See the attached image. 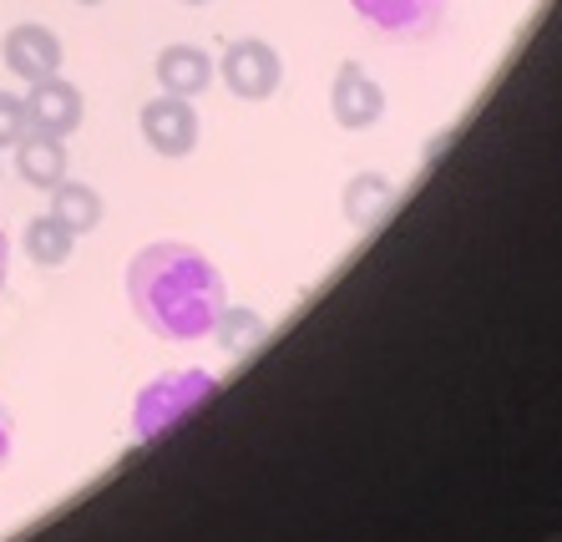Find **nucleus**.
<instances>
[{"instance_id": "423d86ee", "label": "nucleus", "mask_w": 562, "mask_h": 542, "mask_svg": "<svg viewBox=\"0 0 562 542\" xmlns=\"http://www.w3.org/2000/svg\"><path fill=\"white\" fill-rule=\"evenodd\" d=\"M0 56H5V67H11V77H21L31 87V81H46L61 71V36H56L52 26H41V21H21V26L5 31V41H0Z\"/></svg>"}, {"instance_id": "dca6fc26", "label": "nucleus", "mask_w": 562, "mask_h": 542, "mask_svg": "<svg viewBox=\"0 0 562 542\" xmlns=\"http://www.w3.org/2000/svg\"><path fill=\"white\" fill-rule=\"evenodd\" d=\"M11 441H15V426H11V416L0 410V466L11 462Z\"/></svg>"}, {"instance_id": "4468645a", "label": "nucleus", "mask_w": 562, "mask_h": 542, "mask_svg": "<svg viewBox=\"0 0 562 542\" xmlns=\"http://www.w3.org/2000/svg\"><path fill=\"white\" fill-rule=\"evenodd\" d=\"M213 340H218L228 355H244L249 345L263 340V315L259 309H223L218 325H213Z\"/></svg>"}, {"instance_id": "ddd939ff", "label": "nucleus", "mask_w": 562, "mask_h": 542, "mask_svg": "<svg viewBox=\"0 0 562 542\" xmlns=\"http://www.w3.org/2000/svg\"><path fill=\"white\" fill-rule=\"evenodd\" d=\"M26 253H31V264L56 269V264H66V259L77 253V234H71L66 224H56L52 213H41V218H31L26 224Z\"/></svg>"}, {"instance_id": "6ab92c4d", "label": "nucleus", "mask_w": 562, "mask_h": 542, "mask_svg": "<svg viewBox=\"0 0 562 542\" xmlns=\"http://www.w3.org/2000/svg\"><path fill=\"white\" fill-rule=\"evenodd\" d=\"M183 5H209V0H183Z\"/></svg>"}, {"instance_id": "39448f33", "label": "nucleus", "mask_w": 562, "mask_h": 542, "mask_svg": "<svg viewBox=\"0 0 562 542\" xmlns=\"http://www.w3.org/2000/svg\"><path fill=\"white\" fill-rule=\"evenodd\" d=\"M329 112H335L345 133H366V127H375L385 117V87L360 61H345L335 71V87H329Z\"/></svg>"}, {"instance_id": "7ed1b4c3", "label": "nucleus", "mask_w": 562, "mask_h": 542, "mask_svg": "<svg viewBox=\"0 0 562 542\" xmlns=\"http://www.w3.org/2000/svg\"><path fill=\"white\" fill-rule=\"evenodd\" d=\"M218 77L238 102H269L279 92V81H284V61H279V52L269 41L244 36V41H228V52L218 56Z\"/></svg>"}, {"instance_id": "9b49d317", "label": "nucleus", "mask_w": 562, "mask_h": 542, "mask_svg": "<svg viewBox=\"0 0 562 542\" xmlns=\"http://www.w3.org/2000/svg\"><path fill=\"white\" fill-rule=\"evenodd\" d=\"M391 203H395V183L385 172H355L345 183V218H350V228L380 224L391 213Z\"/></svg>"}, {"instance_id": "f257e3e1", "label": "nucleus", "mask_w": 562, "mask_h": 542, "mask_svg": "<svg viewBox=\"0 0 562 542\" xmlns=\"http://www.w3.org/2000/svg\"><path fill=\"white\" fill-rule=\"evenodd\" d=\"M127 300L162 340H203L228 309V284L209 253L188 244H147L127 264Z\"/></svg>"}, {"instance_id": "f03ea898", "label": "nucleus", "mask_w": 562, "mask_h": 542, "mask_svg": "<svg viewBox=\"0 0 562 542\" xmlns=\"http://www.w3.org/2000/svg\"><path fill=\"white\" fill-rule=\"evenodd\" d=\"M213 391H218V381L203 371H183V375H168V381H153L143 396H137V416H132L137 437L153 441L157 431H168L172 421H183L188 410H193L198 400H209Z\"/></svg>"}, {"instance_id": "2eb2a0df", "label": "nucleus", "mask_w": 562, "mask_h": 542, "mask_svg": "<svg viewBox=\"0 0 562 542\" xmlns=\"http://www.w3.org/2000/svg\"><path fill=\"white\" fill-rule=\"evenodd\" d=\"M31 133V112H26V97L15 92H0V147H15L21 137Z\"/></svg>"}, {"instance_id": "f8f14e48", "label": "nucleus", "mask_w": 562, "mask_h": 542, "mask_svg": "<svg viewBox=\"0 0 562 542\" xmlns=\"http://www.w3.org/2000/svg\"><path fill=\"white\" fill-rule=\"evenodd\" d=\"M56 218V224H66L71 234H92L97 224H102V193H97L92 183H71V178H61V183L52 188V208H46Z\"/></svg>"}, {"instance_id": "6e6552de", "label": "nucleus", "mask_w": 562, "mask_h": 542, "mask_svg": "<svg viewBox=\"0 0 562 542\" xmlns=\"http://www.w3.org/2000/svg\"><path fill=\"white\" fill-rule=\"evenodd\" d=\"M26 112H31V127H36V133L71 137L81 127V117H87V102H81L77 87L56 71V77H46V81H31Z\"/></svg>"}, {"instance_id": "0eeeda50", "label": "nucleus", "mask_w": 562, "mask_h": 542, "mask_svg": "<svg viewBox=\"0 0 562 542\" xmlns=\"http://www.w3.org/2000/svg\"><path fill=\"white\" fill-rule=\"evenodd\" d=\"M355 15L391 41H426L446 15V0H350Z\"/></svg>"}, {"instance_id": "f3484780", "label": "nucleus", "mask_w": 562, "mask_h": 542, "mask_svg": "<svg viewBox=\"0 0 562 542\" xmlns=\"http://www.w3.org/2000/svg\"><path fill=\"white\" fill-rule=\"evenodd\" d=\"M5 279H11V244L0 234V290H5Z\"/></svg>"}, {"instance_id": "1a4fd4ad", "label": "nucleus", "mask_w": 562, "mask_h": 542, "mask_svg": "<svg viewBox=\"0 0 562 542\" xmlns=\"http://www.w3.org/2000/svg\"><path fill=\"white\" fill-rule=\"evenodd\" d=\"M157 87L172 97H203L213 87V77H218V67H213V56L203 52V46H188V41H172V46H162L157 52Z\"/></svg>"}, {"instance_id": "9d476101", "label": "nucleus", "mask_w": 562, "mask_h": 542, "mask_svg": "<svg viewBox=\"0 0 562 542\" xmlns=\"http://www.w3.org/2000/svg\"><path fill=\"white\" fill-rule=\"evenodd\" d=\"M11 153H15V172H21V183L41 188V193H52V188L66 178V162H71L66 158V137L36 133V127H31Z\"/></svg>"}, {"instance_id": "20e7f679", "label": "nucleus", "mask_w": 562, "mask_h": 542, "mask_svg": "<svg viewBox=\"0 0 562 542\" xmlns=\"http://www.w3.org/2000/svg\"><path fill=\"white\" fill-rule=\"evenodd\" d=\"M137 127H143V143L153 147L157 158H188L198 147V112L188 97H153V102H143V112H137Z\"/></svg>"}, {"instance_id": "a211bd4d", "label": "nucleus", "mask_w": 562, "mask_h": 542, "mask_svg": "<svg viewBox=\"0 0 562 542\" xmlns=\"http://www.w3.org/2000/svg\"><path fill=\"white\" fill-rule=\"evenodd\" d=\"M77 5H102V0H77Z\"/></svg>"}]
</instances>
